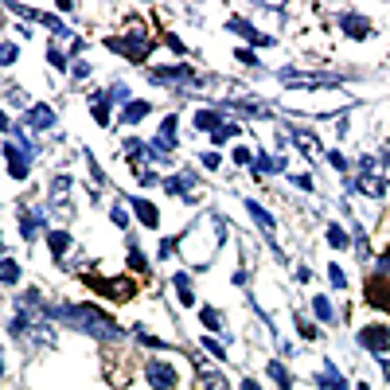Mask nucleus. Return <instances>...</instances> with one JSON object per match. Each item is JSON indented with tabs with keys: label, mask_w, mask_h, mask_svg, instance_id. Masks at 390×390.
I'll return each instance as SVG.
<instances>
[{
	"label": "nucleus",
	"mask_w": 390,
	"mask_h": 390,
	"mask_svg": "<svg viewBox=\"0 0 390 390\" xmlns=\"http://www.w3.org/2000/svg\"><path fill=\"white\" fill-rule=\"evenodd\" d=\"M51 320L67 324V328L82 332V336H94V340H125V328L109 316L106 309H98V304H58L51 309Z\"/></svg>",
	"instance_id": "obj_1"
},
{
	"label": "nucleus",
	"mask_w": 390,
	"mask_h": 390,
	"mask_svg": "<svg viewBox=\"0 0 390 390\" xmlns=\"http://www.w3.org/2000/svg\"><path fill=\"white\" fill-rule=\"evenodd\" d=\"M277 78L292 90H336V86H343V75H320V70H277Z\"/></svg>",
	"instance_id": "obj_2"
},
{
	"label": "nucleus",
	"mask_w": 390,
	"mask_h": 390,
	"mask_svg": "<svg viewBox=\"0 0 390 390\" xmlns=\"http://www.w3.org/2000/svg\"><path fill=\"white\" fill-rule=\"evenodd\" d=\"M153 43H156V39L148 36V31H141V28L125 31V39H106V47L117 51V55H125L129 63H145L148 51H153Z\"/></svg>",
	"instance_id": "obj_3"
},
{
	"label": "nucleus",
	"mask_w": 390,
	"mask_h": 390,
	"mask_svg": "<svg viewBox=\"0 0 390 390\" xmlns=\"http://www.w3.org/2000/svg\"><path fill=\"white\" fill-rule=\"evenodd\" d=\"M148 82H153V86L187 90L195 82V70L187 67V63H176V67H148Z\"/></svg>",
	"instance_id": "obj_4"
},
{
	"label": "nucleus",
	"mask_w": 390,
	"mask_h": 390,
	"mask_svg": "<svg viewBox=\"0 0 390 390\" xmlns=\"http://www.w3.org/2000/svg\"><path fill=\"white\" fill-rule=\"evenodd\" d=\"M70 192H75V180H70V176H55V180H51V192H47V199H51V214H58L63 223H67L70 214H75Z\"/></svg>",
	"instance_id": "obj_5"
},
{
	"label": "nucleus",
	"mask_w": 390,
	"mask_h": 390,
	"mask_svg": "<svg viewBox=\"0 0 390 390\" xmlns=\"http://www.w3.org/2000/svg\"><path fill=\"white\" fill-rule=\"evenodd\" d=\"M8 12H16L20 20H31V24H43L47 31H55V39H70V28L63 24L58 16L51 12H39V8H24V4H8Z\"/></svg>",
	"instance_id": "obj_6"
},
{
	"label": "nucleus",
	"mask_w": 390,
	"mask_h": 390,
	"mask_svg": "<svg viewBox=\"0 0 390 390\" xmlns=\"http://www.w3.org/2000/svg\"><path fill=\"white\" fill-rule=\"evenodd\" d=\"M4 160H8V176H12V180H28L31 164H36V156L24 153L16 141H8V145H4Z\"/></svg>",
	"instance_id": "obj_7"
},
{
	"label": "nucleus",
	"mask_w": 390,
	"mask_h": 390,
	"mask_svg": "<svg viewBox=\"0 0 390 390\" xmlns=\"http://www.w3.org/2000/svg\"><path fill=\"white\" fill-rule=\"evenodd\" d=\"M359 348L382 355V351L390 348V328L387 324H367V328H359Z\"/></svg>",
	"instance_id": "obj_8"
},
{
	"label": "nucleus",
	"mask_w": 390,
	"mask_h": 390,
	"mask_svg": "<svg viewBox=\"0 0 390 390\" xmlns=\"http://www.w3.org/2000/svg\"><path fill=\"white\" fill-rule=\"evenodd\" d=\"M145 375H148V382H153L156 390H176V382H180V375H176V367L172 363H160V359H153L145 367Z\"/></svg>",
	"instance_id": "obj_9"
},
{
	"label": "nucleus",
	"mask_w": 390,
	"mask_h": 390,
	"mask_svg": "<svg viewBox=\"0 0 390 390\" xmlns=\"http://www.w3.org/2000/svg\"><path fill=\"white\" fill-rule=\"evenodd\" d=\"M226 31H234V36H242V39H250V43H258V47H270V43H277L273 36H265V31H258L250 24V20H242V16H231L226 20Z\"/></svg>",
	"instance_id": "obj_10"
},
{
	"label": "nucleus",
	"mask_w": 390,
	"mask_h": 390,
	"mask_svg": "<svg viewBox=\"0 0 390 390\" xmlns=\"http://www.w3.org/2000/svg\"><path fill=\"white\" fill-rule=\"evenodd\" d=\"M125 207L136 214V219H141V226H148V231H156V226H160V211H156V203H148L145 195H129Z\"/></svg>",
	"instance_id": "obj_11"
},
{
	"label": "nucleus",
	"mask_w": 390,
	"mask_h": 390,
	"mask_svg": "<svg viewBox=\"0 0 390 390\" xmlns=\"http://www.w3.org/2000/svg\"><path fill=\"white\" fill-rule=\"evenodd\" d=\"M43 231H47L43 211H39V207H24V211H20V234H24V242H36Z\"/></svg>",
	"instance_id": "obj_12"
},
{
	"label": "nucleus",
	"mask_w": 390,
	"mask_h": 390,
	"mask_svg": "<svg viewBox=\"0 0 390 390\" xmlns=\"http://www.w3.org/2000/svg\"><path fill=\"white\" fill-rule=\"evenodd\" d=\"M289 141L304 153V160H309V164H312V160H320V156H328V153L320 148V141H316V133H309V129H292Z\"/></svg>",
	"instance_id": "obj_13"
},
{
	"label": "nucleus",
	"mask_w": 390,
	"mask_h": 390,
	"mask_svg": "<svg viewBox=\"0 0 390 390\" xmlns=\"http://www.w3.org/2000/svg\"><path fill=\"white\" fill-rule=\"evenodd\" d=\"M246 211H250L254 226H258V231H262L265 238H270V246H273V250H277V234H273V214L265 211V207L258 203V199H246Z\"/></svg>",
	"instance_id": "obj_14"
},
{
	"label": "nucleus",
	"mask_w": 390,
	"mask_h": 390,
	"mask_svg": "<svg viewBox=\"0 0 390 390\" xmlns=\"http://www.w3.org/2000/svg\"><path fill=\"white\" fill-rule=\"evenodd\" d=\"M55 109L47 106V102H36V106L28 109V125L36 129V133H51V129H55Z\"/></svg>",
	"instance_id": "obj_15"
},
{
	"label": "nucleus",
	"mask_w": 390,
	"mask_h": 390,
	"mask_svg": "<svg viewBox=\"0 0 390 390\" xmlns=\"http://www.w3.org/2000/svg\"><path fill=\"white\" fill-rule=\"evenodd\" d=\"M367 301L375 304V309H382V312H390V281L387 277H367Z\"/></svg>",
	"instance_id": "obj_16"
},
{
	"label": "nucleus",
	"mask_w": 390,
	"mask_h": 390,
	"mask_svg": "<svg viewBox=\"0 0 390 390\" xmlns=\"http://www.w3.org/2000/svg\"><path fill=\"white\" fill-rule=\"evenodd\" d=\"M340 28L348 31V39H367L370 31H375V28H370V20L359 16V12H343V16H340Z\"/></svg>",
	"instance_id": "obj_17"
},
{
	"label": "nucleus",
	"mask_w": 390,
	"mask_h": 390,
	"mask_svg": "<svg viewBox=\"0 0 390 390\" xmlns=\"http://www.w3.org/2000/svg\"><path fill=\"white\" fill-rule=\"evenodd\" d=\"M82 281L90 285V289H102V292H109V297H117V301H121V297H133V285H114L117 277H94V273H86V277H82Z\"/></svg>",
	"instance_id": "obj_18"
},
{
	"label": "nucleus",
	"mask_w": 390,
	"mask_h": 390,
	"mask_svg": "<svg viewBox=\"0 0 390 390\" xmlns=\"http://www.w3.org/2000/svg\"><path fill=\"white\" fill-rule=\"evenodd\" d=\"M312 382H316V390H348V379L336 370V363H324V370L312 375Z\"/></svg>",
	"instance_id": "obj_19"
},
{
	"label": "nucleus",
	"mask_w": 390,
	"mask_h": 390,
	"mask_svg": "<svg viewBox=\"0 0 390 390\" xmlns=\"http://www.w3.org/2000/svg\"><path fill=\"white\" fill-rule=\"evenodd\" d=\"M47 246H51V258H55L58 265L67 262V254L75 250V242H70L67 231H47Z\"/></svg>",
	"instance_id": "obj_20"
},
{
	"label": "nucleus",
	"mask_w": 390,
	"mask_h": 390,
	"mask_svg": "<svg viewBox=\"0 0 390 390\" xmlns=\"http://www.w3.org/2000/svg\"><path fill=\"white\" fill-rule=\"evenodd\" d=\"M109 102H114L109 90H94V94H90V114H94L98 125H106V129H109Z\"/></svg>",
	"instance_id": "obj_21"
},
{
	"label": "nucleus",
	"mask_w": 390,
	"mask_h": 390,
	"mask_svg": "<svg viewBox=\"0 0 390 390\" xmlns=\"http://www.w3.org/2000/svg\"><path fill=\"white\" fill-rule=\"evenodd\" d=\"M226 121L223 117H219V109H199V114H195V129H199V133H219V129H223Z\"/></svg>",
	"instance_id": "obj_22"
},
{
	"label": "nucleus",
	"mask_w": 390,
	"mask_h": 390,
	"mask_svg": "<svg viewBox=\"0 0 390 390\" xmlns=\"http://www.w3.org/2000/svg\"><path fill=\"white\" fill-rule=\"evenodd\" d=\"M164 187H168V195H187L192 187H199V176L180 172V176H172V180H164Z\"/></svg>",
	"instance_id": "obj_23"
},
{
	"label": "nucleus",
	"mask_w": 390,
	"mask_h": 390,
	"mask_svg": "<svg viewBox=\"0 0 390 390\" xmlns=\"http://www.w3.org/2000/svg\"><path fill=\"white\" fill-rule=\"evenodd\" d=\"M172 285H176V297H180V304H184V309H192V304H195V285H192V273H176V277H172Z\"/></svg>",
	"instance_id": "obj_24"
},
{
	"label": "nucleus",
	"mask_w": 390,
	"mask_h": 390,
	"mask_svg": "<svg viewBox=\"0 0 390 390\" xmlns=\"http://www.w3.org/2000/svg\"><path fill=\"white\" fill-rule=\"evenodd\" d=\"M223 109H234V114H246V117H265L270 109L258 106V102H238V98H226V102H219Z\"/></svg>",
	"instance_id": "obj_25"
},
{
	"label": "nucleus",
	"mask_w": 390,
	"mask_h": 390,
	"mask_svg": "<svg viewBox=\"0 0 390 390\" xmlns=\"http://www.w3.org/2000/svg\"><path fill=\"white\" fill-rule=\"evenodd\" d=\"M312 312H316V320H320V324H336V320H340V312H336V304H332L328 297H312Z\"/></svg>",
	"instance_id": "obj_26"
},
{
	"label": "nucleus",
	"mask_w": 390,
	"mask_h": 390,
	"mask_svg": "<svg viewBox=\"0 0 390 390\" xmlns=\"http://www.w3.org/2000/svg\"><path fill=\"white\" fill-rule=\"evenodd\" d=\"M148 109H153L148 102H129V106L121 109V125H136V121H145Z\"/></svg>",
	"instance_id": "obj_27"
},
{
	"label": "nucleus",
	"mask_w": 390,
	"mask_h": 390,
	"mask_svg": "<svg viewBox=\"0 0 390 390\" xmlns=\"http://www.w3.org/2000/svg\"><path fill=\"white\" fill-rule=\"evenodd\" d=\"M265 375H270V379L277 382V387H281V390H292V375H289V367H285L281 359H273L270 367H265Z\"/></svg>",
	"instance_id": "obj_28"
},
{
	"label": "nucleus",
	"mask_w": 390,
	"mask_h": 390,
	"mask_svg": "<svg viewBox=\"0 0 390 390\" xmlns=\"http://www.w3.org/2000/svg\"><path fill=\"white\" fill-rule=\"evenodd\" d=\"M270 172H285V156H258L254 160V176H270Z\"/></svg>",
	"instance_id": "obj_29"
},
{
	"label": "nucleus",
	"mask_w": 390,
	"mask_h": 390,
	"mask_svg": "<svg viewBox=\"0 0 390 390\" xmlns=\"http://www.w3.org/2000/svg\"><path fill=\"white\" fill-rule=\"evenodd\" d=\"M328 246H332V250H351V234L343 231L340 223H332L328 226Z\"/></svg>",
	"instance_id": "obj_30"
},
{
	"label": "nucleus",
	"mask_w": 390,
	"mask_h": 390,
	"mask_svg": "<svg viewBox=\"0 0 390 390\" xmlns=\"http://www.w3.org/2000/svg\"><path fill=\"white\" fill-rule=\"evenodd\" d=\"M47 63H51L55 70H67V67H70V51H58V39L47 47Z\"/></svg>",
	"instance_id": "obj_31"
},
{
	"label": "nucleus",
	"mask_w": 390,
	"mask_h": 390,
	"mask_svg": "<svg viewBox=\"0 0 390 390\" xmlns=\"http://www.w3.org/2000/svg\"><path fill=\"white\" fill-rule=\"evenodd\" d=\"M199 320H203L211 332H223V312L211 309V304H203V309H199Z\"/></svg>",
	"instance_id": "obj_32"
},
{
	"label": "nucleus",
	"mask_w": 390,
	"mask_h": 390,
	"mask_svg": "<svg viewBox=\"0 0 390 390\" xmlns=\"http://www.w3.org/2000/svg\"><path fill=\"white\" fill-rule=\"evenodd\" d=\"M292 320H297V332H301L304 340H312V343L320 340V328H316V324H312V320H304L301 312H292Z\"/></svg>",
	"instance_id": "obj_33"
},
{
	"label": "nucleus",
	"mask_w": 390,
	"mask_h": 390,
	"mask_svg": "<svg viewBox=\"0 0 390 390\" xmlns=\"http://www.w3.org/2000/svg\"><path fill=\"white\" fill-rule=\"evenodd\" d=\"M4 285H20V265H16V258L12 254H4Z\"/></svg>",
	"instance_id": "obj_34"
},
{
	"label": "nucleus",
	"mask_w": 390,
	"mask_h": 390,
	"mask_svg": "<svg viewBox=\"0 0 390 390\" xmlns=\"http://www.w3.org/2000/svg\"><path fill=\"white\" fill-rule=\"evenodd\" d=\"M328 281H332V289H348V273H343L340 262L328 265Z\"/></svg>",
	"instance_id": "obj_35"
},
{
	"label": "nucleus",
	"mask_w": 390,
	"mask_h": 390,
	"mask_svg": "<svg viewBox=\"0 0 390 390\" xmlns=\"http://www.w3.org/2000/svg\"><path fill=\"white\" fill-rule=\"evenodd\" d=\"M238 133H242V125H234V121H226V125L211 136V141H214V145H226V141H231V136H238Z\"/></svg>",
	"instance_id": "obj_36"
},
{
	"label": "nucleus",
	"mask_w": 390,
	"mask_h": 390,
	"mask_svg": "<svg viewBox=\"0 0 390 390\" xmlns=\"http://www.w3.org/2000/svg\"><path fill=\"white\" fill-rule=\"evenodd\" d=\"M109 223L121 226V231L129 226V211H125V203H114V207H109Z\"/></svg>",
	"instance_id": "obj_37"
},
{
	"label": "nucleus",
	"mask_w": 390,
	"mask_h": 390,
	"mask_svg": "<svg viewBox=\"0 0 390 390\" xmlns=\"http://www.w3.org/2000/svg\"><path fill=\"white\" fill-rule=\"evenodd\" d=\"M203 387H207V390H231L219 370H203Z\"/></svg>",
	"instance_id": "obj_38"
},
{
	"label": "nucleus",
	"mask_w": 390,
	"mask_h": 390,
	"mask_svg": "<svg viewBox=\"0 0 390 390\" xmlns=\"http://www.w3.org/2000/svg\"><path fill=\"white\" fill-rule=\"evenodd\" d=\"M254 160H258V153L254 148H234V164H242V168H254Z\"/></svg>",
	"instance_id": "obj_39"
},
{
	"label": "nucleus",
	"mask_w": 390,
	"mask_h": 390,
	"mask_svg": "<svg viewBox=\"0 0 390 390\" xmlns=\"http://www.w3.org/2000/svg\"><path fill=\"white\" fill-rule=\"evenodd\" d=\"M129 265H133L136 273H145L148 262H145V254H141V246H129Z\"/></svg>",
	"instance_id": "obj_40"
},
{
	"label": "nucleus",
	"mask_w": 390,
	"mask_h": 390,
	"mask_svg": "<svg viewBox=\"0 0 390 390\" xmlns=\"http://www.w3.org/2000/svg\"><path fill=\"white\" fill-rule=\"evenodd\" d=\"M355 254H359L363 262L370 258V250H367V234H363V226H355Z\"/></svg>",
	"instance_id": "obj_41"
},
{
	"label": "nucleus",
	"mask_w": 390,
	"mask_h": 390,
	"mask_svg": "<svg viewBox=\"0 0 390 390\" xmlns=\"http://www.w3.org/2000/svg\"><path fill=\"white\" fill-rule=\"evenodd\" d=\"M4 98H8V106H28V98H24V90H20V86H8V90H4Z\"/></svg>",
	"instance_id": "obj_42"
},
{
	"label": "nucleus",
	"mask_w": 390,
	"mask_h": 390,
	"mask_svg": "<svg viewBox=\"0 0 390 390\" xmlns=\"http://www.w3.org/2000/svg\"><path fill=\"white\" fill-rule=\"evenodd\" d=\"M0 58H4V67H12V63H16V43H12V39H4V43H0Z\"/></svg>",
	"instance_id": "obj_43"
},
{
	"label": "nucleus",
	"mask_w": 390,
	"mask_h": 390,
	"mask_svg": "<svg viewBox=\"0 0 390 390\" xmlns=\"http://www.w3.org/2000/svg\"><path fill=\"white\" fill-rule=\"evenodd\" d=\"M199 343H203V348L211 351V355H219V359H226V348H223V343H219V340H211V336H203V340H199Z\"/></svg>",
	"instance_id": "obj_44"
},
{
	"label": "nucleus",
	"mask_w": 390,
	"mask_h": 390,
	"mask_svg": "<svg viewBox=\"0 0 390 390\" xmlns=\"http://www.w3.org/2000/svg\"><path fill=\"white\" fill-rule=\"evenodd\" d=\"M328 164L336 168V172H348V168H351V164H348V156H343V153H328Z\"/></svg>",
	"instance_id": "obj_45"
},
{
	"label": "nucleus",
	"mask_w": 390,
	"mask_h": 390,
	"mask_svg": "<svg viewBox=\"0 0 390 390\" xmlns=\"http://www.w3.org/2000/svg\"><path fill=\"white\" fill-rule=\"evenodd\" d=\"M70 75H75V82H82V78H90V67L75 58V67H70Z\"/></svg>",
	"instance_id": "obj_46"
},
{
	"label": "nucleus",
	"mask_w": 390,
	"mask_h": 390,
	"mask_svg": "<svg viewBox=\"0 0 390 390\" xmlns=\"http://www.w3.org/2000/svg\"><path fill=\"white\" fill-rule=\"evenodd\" d=\"M109 98H114V102H125V106H129V86H121V82H117V86L109 90Z\"/></svg>",
	"instance_id": "obj_47"
},
{
	"label": "nucleus",
	"mask_w": 390,
	"mask_h": 390,
	"mask_svg": "<svg viewBox=\"0 0 390 390\" xmlns=\"http://www.w3.org/2000/svg\"><path fill=\"white\" fill-rule=\"evenodd\" d=\"M176 246H180V238H164V242H160V258H172Z\"/></svg>",
	"instance_id": "obj_48"
},
{
	"label": "nucleus",
	"mask_w": 390,
	"mask_h": 390,
	"mask_svg": "<svg viewBox=\"0 0 390 390\" xmlns=\"http://www.w3.org/2000/svg\"><path fill=\"white\" fill-rule=\"evenodd\" d=\"M219 164H223V156H219V153H203V168H211V172H214Z\"/></svg>",
	"instance_id": "obj_49"
},
{
	"label": "nucleus",
	"mask_w": 390,
	"mask_h": 390,
	"mask_svg": "<svg viewBox=\"0 0 390 390\" xmlns=\"http://www.w3.org/2000/svg\"><path fill=\"white\" fill-rule=\"evenodd\" d=\"M292 184L301 187V192H312V187H316V184H312V176H292Z\"/></svg>",
	"instance_id": "obj_50"
},
{
	"label": "nucleus",
	"mask_w": 390,
	"mask_h": 390,
	"mask_svg": "<svg viewBox=\"0 0 390 390\" xmlns=\"http://www.w3.org/2000/svg\"><path fill=\"white\" fill-rule=\"evenodd\" d=\"M238 63H246V67H258V55H254V51H238Z\"/></svg>",
	"instance_id": "obj_51"
},
{
	"label": "nucleus",
	"mask_w": 390,
	"mask_h": 390,
	"mask_svg": "<svg viewBox=\"0 0 390 390\" xmlns=\"http://www.w3.org/2000/svg\"><path fill=\"white\" fill-rule=\"evenodd\" d=\"M379 273H382V277L390 273V250H382V254H379Z\"/></svg>",
	"instance_id": "obj_52"
},
{
	"label": "nucleus",
	"mask_w": 390,
	"mask_h": 390,
	"mask_svg": "<svg viewBox=\"0 0 390 390\" xmlns=\"http://www.w3.org/2000/svg\"><path fill=\"white\" fill-rule=\"evenodd\" d=\"M297 281H301V285L312 281V270H309V265H297Z\"/></svg>",
	"instance_id": "obj_53"
},
{
	"label": "nucleus",
	"mask_w": 390,
	"mask_h": 390,
	"mask_svg": "<svg viewBox=\"0 0 390 390\" xmlns=\"http://www.w3.org/2000/svg\"><path fill=\"white\" fill-rule=\"evenodd\" d=\"M379 156H382V164H387V168H390V141H387V145H382V148H379Z\"/></svg>",
	"instance_id": "obj_54"
},
{
	"label": "nucleus",
	"mask_w": 390,
	"mask_h": 390,
	"mask_svg": "<svg viewBox=\"0 0 390 390\" xmlns=\"http://www.w3.org/2000/svg\"><path fill=\"white\" fill-rule=\"evenodd\" d=\"M242 390H262V387H258L254 379H246V382H242Z\"/></svg>",
	"instance_id": "obj_55"
},
{
	"label": "nucleus",
	"mask_w": 390,
	"mask_h": 390,
	"mask_svg": "<svg viewBox=\"0 0 390 390\" xmlns=\"http://www.w3.org/2000/svg\"><path fill=\"white\" fill-rule=\"evenodd\" d=\"M382 375H387V379H390V359H382Z\"/></svg>",
	"instance_id": "obj_56"
},
{
	"label": "nucleus",
	"mask_w": 390,
	"mask_h": 390,
	"mask_svg": "<svg viewBox=\"0 0 390 390\" xmlns=\"http://www.w3.org/2000/svg\"><path fill=\"white\" fill-rule=\"evenodd\" d=\"M355 390H370V387H367V382H359V387H355Z\"/></svg>",
	"instance_id": "obj_57"
}]
</instances>
